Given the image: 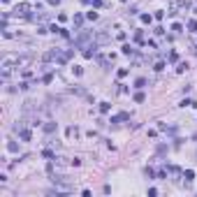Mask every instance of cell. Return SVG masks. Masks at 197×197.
<instances>
[{
    "instance_id": "cell-1",
    "label": "cell",
    "mask_w": 197,
    "mask_h": 197,
    "mask_svg": "<svg viewBox=\"0 0 197 197\" xmlns=\"http://www.w3.org/2000/svg\"><path fill=\"white\" fill-rule=\"evenodd\" d=\"M88 42H93V33H88V30H84V33H79L77 37H74V44L77 46H88Z\"/></svg>"
},
{
    "instance_id": "cell-2",
    "label": "cell",
    "mask_w": 197,
    "mask_h": 197,
    "mask_svg": "<svg viewBox=\"0 0 197 197\" xmlns=\"http://www.w3.org/2000/svg\"><path fill=\"white\" fill-rule=\"evenodd\" d=\"M14 130H16V132L21 135V139H23V141H30V130L26 128L23 123H19V125H16V128H14Z\"/></svg>"
},
{
    "instance_id": "cell-3",
    "label": "cell",
    "mask_w": 197,
    "mask_h": 197,
    "mask_svg": "<svg viewBox=\"0 0 197 197\" xmlns=\"http://www.w3.org/2000/svg\"><path fill=\"white\" fill-rule=\"evenodd\" d=\"M14 12H16V14H21V16H28V12H30V5H28V3H19V5L14 7Z\"/></svg>"
},
{
    "instance_id": "cell-4",
    "label": "cell",
    "mask_w": 197,
    "mask_h": 197,
    "mask_svg": "<svg viewBox=\"0 0 197 197\" xmlns=\"http://www.w3.org/2000/svg\"><path fill=\"white\" fill-rule=\"evenodd\" d=\"M12 67H14V60H12V58H7V60L3 63V77H5V79L9 77V72H12Z\"/></svg>"
},
{
    "instance_id": "cell-5",
    "label": "cell",
    "mask_w": 197,
    "mask_h": 197,
    "mask_svg": "<svg viewBox=\"0 0 197 197\" xmlns=\"http://www.w3.org/2000/svg\"><path fill=\"white\" fill-rule=\"evenodd\" d=\"M56 130H58V125H56V123H46V125H44V132H49V135H51V132H56Z\"/></svg>"
},
{
    "instance_id": "cell-6",
    "label": "cell",
    "mask_w": 197,
    "mask_h": 197,
    "mask_svg": "<svg viewBox=\"0 0 197 197\" xmlns=\"http://www.w3.org/2000/svg\"><path fill=\"white\" fill-rule=\"evenodd\" d=\"M183 178H186V181L190 183L192 178H195V172H192V169H188V172H183Z\"/></svg>"
},
{
    "instance_id": "cell-7",
    "label": "cell",
    "mask_w": 197,
    "mask_h": 197,
    "mask_svg": "<svg viewBox=\"0 0 197 197\" xmlns=\"http://www.w3.org/2000/svg\"><path fill=\"white\" fill-rule=\"evenodd\" d=\"M109 109H111V104H109V102H100V111H102V114H107Z\"/></svg>"
},
{
    "instance_id": "cell-8",
    "label": "cell",
    "mask_w": 197,
    "mask_h": 197,
    "mask_svg": "<svg viewBox=\"0 0 197 197\" xmlns=\"http://www.w3.org/2000/svg\"><path fill=\"white\" fill-rule=\"evenodd\" d=\"M123 53H125V56H132V53H135V49H132L130 44H123Z\"/></svg>"
},
{
    "instance_id": "cell-9",
    "label": "cell",
    "mask_w": 197,
    "mask_h": 197,
    "mask_svg": "<svg viewBox=\"0 0 197 197\" xmlns=\"http://www.w3.org/2000/svg\"><path fill=\"white\" fill-rule=\"evenodd\" d=\"M81 23H84V16L77 14V16H74V28H81Z\"/></svg>"
},
{
    "instance_id": "cell-10",
    "label": "cell",
    "mask_w": 197,
    "mask_h": 197,
    "mask_svg": "<svg viewBox=\"0 0 197 197\" xmlns=\"http://www.w3.org/2000/svg\"><path fill=\"white\" fill-rule=\"evenodd\" d=\"M135 40H137L139 44H144V33H141V30H137V35H135Z\"/></svg>"
},
{
    "instance_id": "cell-11",
    "label": "cell",
    "mask_w": 197,
    "mask_h": 197,
    "mask_svg": "<svg viewBox=\"0 0 197 197\" xmlns=\"http://www.w3.org/2000/svg\"><path fill=\"white\" fill-rule=\"evenodd\" d=\"M72 72H74L77 77H81V74H84V67H79V65H74V67H72Z\"/></svg>"
},
{
    "instance_id": "cell-12",
    "label": "cell",
    "mask_w": 197,
    "mask_h": 197,
    "mask_svg": "<svg viewBox=\"0 0 197 197\" xmlns=\"http://www.w3.org/2000/svg\"><path fill=\"white\" fill-rule=\"evenodd\" d=\"M7 151H12V153H16V151H19V146H16L14 141H9V144H7Z\"/></svg>"
},
{
    "instance_id": "cell-13",
    "label": "cell",
    "mask_w": 197,
    "mask_h": 197,
    "mask_svg": "<svg viewBox=\"0 0 197 197\" xmlns=\"http://www.w3.org/2000/svg\"><path fill=\"white\" fill-rule=\"evenodd\" d=\"M86 19H88V21H95V19H98V12H88Z\"/></svg>"
},
{
    "instance_id": "cell-14",
    "label": "cell",
    "mask_w": 197,
    "mask_h": 197,
    "mask_svg": "<svg viewBox=\"0 0 197 197\" xmlns=\"http://www.w3.org/2000/svg\"><path fill=\"white\" fill-rule=\"evenodd\" d=\"M186 70H188V63H181V65H178V67H176V72H178V74H181V72H186Z\"/></svg>"
},
{
    "instance_id": "cell-15",
    "label": "cell",
    "mask_w": 197,
    "mask_h": 197,
    "mask_svg": "<svg viewBox=\"0 0 197 197\" xmlns=\"http://www.w3.org/2000/svg\"><path fill=\"white\" fill-rule=\"evenodd\" d=\"M188 28H190L192 33H197V21H195V19H192V21H188Z\"/></svg>"
},
{
    "instance_id": "cell-16",
    "label": "cell",
    "mask_w": 197,
    "mask_h": 197,
    "mask_svg": "<svg viewBox=\"0 0 197 197\" xmlns=\"http://www.w3.org/2000/svg\"><path fill=\"white\" fill-rule=\"evenodd\" d=\"M107 40H109V35H107V33H100L98 35V42H107Z\"/></svg>"
},
{
    "instance_id": "cell-17",
    "label": "cell",
    "mask_w": 197,
    "mask_h": 197,
    "mask_svg": "<svg viewBox=\"0 0 197 197\" xmlns=\"http://www.w3.org/2000/svg\"><path fill=\"white\" fill-rule=\"evenodd\" d=\"M135 86H137V88H144V86H146V79H137Z\"/></svg>"
},
{
    "instance_id": "cell-18",
    "label": "cell",
    "mask_w": 197,
    "mask_h": 197,
    "mask_svg": "<svg viewBox=\"0 0 197 197\" xmlns=\"http://www.w3.org/2000/svg\"><path fill=\"white\" fill-rule=\"evenodd\" d=\"M144 100H146L144 93H137V95H135V102H144Z\"/></svg>"
},
{
    "instance_id": "cell-19",
    "label": "cell",
    "mask_w": 197,
    "mask_h": 197,
    "mask_svg": "<svg viewBox=\"0 0 197 197\" xmlns=\"http://www.w3.org/2000/svg\"><path fill=\"white\" fill-rule=\"evenodd\" d=\"M151 19H153L151 14H141V21H144V23H151Z\"/></svg>"
},
{
    "instance_id": "cell-20",
    "label": "cell",
    "mask_w": 197,
    "mask_h": 197,
    "mask_svg": "<svg viewBox=\"0 0 197 197\" xmlns=\"http://www.w3.org/2000/svg\"><path fill=\"white\" fill-rule=\"evenodd\" d=\"M153 70H155V72H160V70H165V63H155V67H153Z\"/></svg>"
},
{
    "instance_id": "cell-21",
    "label": "cell",
    "mask_w": 197,
    "mask_h": 197,
    "mask_svg": "<svg viewBox=\"0 0 197 197\" xmlns=\"http://www.w3.org/2000/svg\"><path fill=\"white\" fill-rule=\"evenodd\" d=\"M72 135H77V128L72 125V128H67V137H72Z\"/></svg>"
},
{
    "instance_id": "cell-22",
    "label": "cell",
    "mask_w": 197,
    "mask_h": 197,
    "mask_svg": "<svg viewBox=\"0 0 197 197\" xmlns=\"http://www.w3.org/2000/svg\"><path fill=\"white\" fill-rule=\"evenodd\" d=\"M169 60H172V63H176V60H178V53H174V51H172V53H169Z\"/></svg>"
},
{
    "instance_id": "cell-23",
    "label": "cell",
    "mask_w": 197,
    "mask_h": 197,
    "mask_svg": "<svg viewBox=\"0 0 197 197\" xmlns=\"http://www.w3.org/2000/svg\"><path fill=\"white\" fill-rule=\"evenodd\" d=\"M46 3H49V5H58L60 0H46Z\"/></svg>"
},
{
    "instance_id": "cell-24",
    "label": "cell",
    "mask_w": 197,
    "mask_h": 197,
    "mask_svg": "<svg viewBox=\"0 0 197 197\" xmlns=\"http://www.w3.org/2000/svg\"><path fill=\"white\" fill-rule=\"evenodd\" d=\"M3 3H9V0H3Z\"/></svg>"
}]
</instances>
